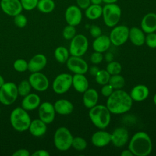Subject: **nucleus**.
<instances>
[{"mask_svg":"<svg viewBox=\"0 0 156 156\" xmlns=\"http://www.w3.org/2000/svg\"><path fill=\"white\" fill-rule=\"evenodd\" d=\"M41 104L40 96L35 93H29L23 97L21 101V107L26 111L37 108Z\"/></svg>","mask_w":156,"mask_h":156,"instance_id":"nucleus-20","label":"nucleus"},{"mask_svg":"<svg viewBox=\"0 0 156 156\" xmlns=\"http://www.w3.org/2000/svg\"><path fill=\"white\" fill-rule=\"evenodd\" d=\"M144 32L141 29L137 27H132L129 29V38L133 44L141 46L145 43Z\"/></svg>","mask_w":156,"mask_h":156,"instance_id":"nucleus-25","label":"nucleus"},{"mask_svg":"<svg viewBox=\"0 0 156 156\" xmlns=\"http://www.w3.org/2000/svg\"><path fill=\"white\" fill-rule=\"evenodd\" d=\"M145 43L151 48H156V34L155 32L147 34L145 37Z\"/></svg>","mask_w":156,"mask_h":156,"instance_id":"nucleus-40","label":"nucleus"},{"mask_svg":"<svg viewBox=\"0 0 156 156\" xmlns=\"http://www.w3.org/2000/svg\"><path fill=\"white\" fill-rule=\"evenodd\" d=\"M128 149L136 156H147L152 149V143L149 135L143 131L138 132L131 138Z\"/></svg>","mask_w":156,"mask_h":156,"instance_id":"nucleus-2","label":"nucleus"},{"mask_svg":"<svg viewBox=\"0 0 156 156\" xmlns=\"http://www.w3.org/2000/svg\"><path fill=\"white\" fill-rule=\"evenodd\" d=\"M13 156H29L30 155L29 151L26 149H20L15 151L13 154Z\"/></svg>","mask_w":156,"mask_h":156,"instance_id":"nucleus-45","label":"nucleus"},{"mask_svg":"<svg viewBox=\"0 0 156 156\" xmlns=\"http://www.w3.org/2000/svg\"><path fill=\"white\" fill-rule=\"evenodd\" d=\"M153 100H154V104H155V105H156V93L155 94V95H154V96Z\"/></svg>","mask_w":156,"mask_h":156,"instance_id":"nucleus-53","label":"nucleus"},{"mask_svg":"<svg viewBox=\"0 0 156 156\" xmlns=\"http://www.w3.org/2000/svg\"><path fill=\"white\" fill-rule=\"evenodd\" d=\"M133 104L130 94L120 89L115 90L108 97L106 106L111 113L119 115L124 113L130 110Z\"/></svg>","mask_w":156,"mask_h":156,"instance_id":"nucleus-1","label":"nucleus"},{"mask_svg":"<svg viewBox=\"0 0 156 156\" xmlns=\"http://www.w3.org/2000/svg\"><path fill=\"white\" fill-rule=\"evenodd\" d=\"M28 80L32 88L37 91H44L49 87V82L48 77L40 71L32 73Z\"/></svg>","mask_w":156,"mask_h":156,"instance_id":"nucleus-11","label":"nucleus"},{"mask_svg":"<svg viewBox=\"0 0 156 156\" xmlns=\"http://www.w3.org/2000/svg\"><path fill=\"white\" fill-rule=\"evenodd\" d=\"M77 6H78L80 9L85 10L90 4V0H76Z\"/></svg>","mask_w":156,"mask_h":156,"instance_id":"nucleus-44","label":"nucleus"},{"mask_svg":"<svg viewBox=\"0 0 156 156\" xmlns=\"http://www.w3.org/2000/svg\"><path fill=\"white\" fill-rule=\"evenodd\" d=\"M13 22L16 26L20 28H23L27 25V19L24 15L20 13L13 16Z\"/></svg>","mask_w":156,"mask_h":156,"instance_id":"nucleus-38","label":"nucleus"},{"mask_svg":"<svg viewBox=\"0 0 156 156\" xmlns=\"http://www.w3.org/2000/svg\"><path fill=\"white\" fill-rule=\"evenodd\" d=\"M88 41L83 34H76L71 40L69 52L73 56L81 57L87 51Z\"/></svg>","mask_w":156,"mask_h":156,"instance_id":"nucleus-8","label":"nucleus"},{"mask_svg":"<svg viewBox=\"0 0 156 156\" xmlns=\"http://www.w3.org/2000/svg\"><path fill=\"white\" fill-rule=\"evenodd\" d=\"M28 130L32 135L36 137H40L44 135L46 132V124L40 119L31 120Z\"/></svg>","mask_w":156,"mask_h":156,"instance_id":"nucleus-21","label":"nucleus"},{"mask_svg":"<svg viewBox=\"0 0 156 156\" xmlns=\"http://www.w3.org/2000/svg\"><path fill=\"white\" fill-rule=\"evenodd\" d=\"M5 83V80L3 78V77L0 74V87L4 85V83Z\"/></svg>","mask_w":156,"mask_h":156,"instance_id":"nucleus-52","label":"nucleus"},{"mask_svg":"<svg viewBox=\"0 0 156 156\" xmlns=\"http://www.w3.org/2000/svg\"><path fill=\"white\" fill-rule=\"evenodd\" d=\"M54 57L55 60L60 63H66L69 58V52L64 46H58L54 51Z\"/></svg>","mask_w":156,"mask_h":156,"instance_id":"nucleus-30","label":"nucleus"},{"mask_svg":"<svg viewBox=\"0 0 156 156\" xmlns=\"http://www.w3.org/2000/svg\"><path fill=\"white\" fill-rule=\"evenodd\" d=\"M99 94L98 91L93 88H88L83 95V103L87 108H91L95 106L98 101Z\"/></svg>","mask_w":156,"mask_h":156,"instance_id":"nucleus-27","label":"nucleus"},{"mask_svg":"<svg viewBox=\"0 0 156 156\" xmlns=\"http://www.w3.org/2000/svg\"><path fill=\"white\" fill-rule=\"evenodd\" d=\"M55 112L59 115H67L71 114L74 109L72 102L65 99L56 101L54 104Z\"/></svg>","mask_w":156,"mask_h":156,"instance_id":"nucleus-24","label":"nucleus"},{"mask_svg":"<svg viewBox=\"0 0 156 156\" xmlns=\"http://www.w3.org/2000/svg\"><path fill=\"white\" fill-rule=\"evenodd\" d=\"M113 91H114V89L113 88V87L109 83H107L103 85L101 91V94L104 96L108 98L112 94Z\"/></svg>","mask_w":156,"mask_h":156,"instance_id":"nucleus-43","label":"nucleus"},{"mask_svg":"<svg viewBox=\"0 0 156 156\" xmlns=\"http://www.w3.org/2000/svg\"><path fill=\"white\" fill-rule=\"evenodd\" d=\"M47 64V58L43 54H37L28 62V69L31 73L39 72Z\"/></svg>","mask_w":156,"mask_h":156,"instance_id":"nucleus-17","label":"nucleus"},{"mask_svg":"<svg viewBox=\"0 0 156 156\" xmlns=\"http://www.w3.org/2000/svg\"><path fill=\"white\" fill-rule=\"evenodd\" d=\"M111 44L112 43L108 36L105 35H101L98 37L95 38L93 42L92 46L94 51L102 53L109 49Z\"/></svg>","mask_w":156,"mask_h":156,"instance_id":"nucleus-23","label":"nucleus"},{"mask_svg":"<svg viewBox=\"0 0 156 156\" xmlns=\"http://www.w3.org/2000/svg\"><path fill=\"white\" fill-rule=\"evenodd\" d=\"M10 122L15 130L22 132L28 130L31 119L26 110L22 107H16L10 113Z\"/></svg>","mask_w":156,"mask_h":156,"instance_id":"nucleus-4","label":"nucleus"},{"mask_svg":"<svg viewBox=\"0 0 156 156\" xmlns=\"http://www.w3.org/2000/svg\"><path fill=\"white\" fill-rule=\"evenodd\" d=\"M92 144L98 147L107 146L111 142V133L104 130L94 132L91 138Z\"/></svg>","mask_w":156,"mask_h":156,"instance_id":"nucleus-19","label":"nucleus"},{"mask_svg":"<svg viewBox=\"0 0 156 156\" xmlns=\"http://www.w3.org/2000/svg\"><path fill=\"white\" fill-rule=\"evenodd\" d=\"M55 4L54 0H38L37 9L43 13H50L54 11Z\"/></svg>","mask_w":156,"mask_h":156,"instance_id":"nucleus-29","label":"nucleus"},{"mask_svg":"<svg viewBox=\"0 0 156 156\" xmlns=\"http://www.w3.org/2000/svg\"><path fill=\"white\" fill-rule=\"evenodd\" d=\"M90 35L93 38H97L102 35V30L100 27L97 25H91L90 27Z\"/></svg>","mask_w":156,"mask_h":156,"instance_id":"nucleus-42","label":"nucleus"},{"mask_svg":"<svg viewBox=\"0 0 156 156\" xmlns=\"http://www.w3.org/2000/svg\"><path fill=\"white\" fill-rule=\"evenodd\" d=\"M103 2L105 4H112V3H116L119 0H102Z\"/></svg>","mask_w":156,"mask_h":156,"instance_id":"nucleus-51","label":"nucleus"},{"mask_svg":"<svg viewBox=\"0 0 156 156\" xmlns=\"http://www.w3.org/2000/svg\"><path fill=\"white\" fill-rule=\"evenodd\" d=\"M141 29L146 34L156 31V13L149 12L146 13L141 21Z\"/></svg>","mask_w":156,"mask_h":156,"instance_id":"nucleus-18","label":"nucleus"},{"mask_svg":"<svg viewBox=\"0 0 156 156\" xmlns=\"http://www.w3.org/2000/svg\"><path fill=\"white\" fill-rule=\"evenodd\" d=\"M103 60V55L101 52L94 51L90 56V61L94 65L99 64Z\"/></svg>","mask_w":156,"mask_h":156,"instance_id":"nucleus-41","label":"nucleus"},{"mask_svg":"<svg viewBox=\"0 0 156 156\" xmlns=\"http://www.w3.org/2000/svg\"><path fill=\"white\" fill-rule=\"evenodd\" d=\"M73 136L69 130L65 127H60L54 135V143L55 147L59 151L68 150L72 144Z\"/></svg>","mask_w":156,"mask_h":156,"instance_id":"nucleus-6","label":"nucleus"},{"mask_svg":"<svg viewBox=\"0 0 156 156\" xmlns=\"http://www.w3.org/2000/svg\"><path fill=\"white\" fill-rule=\"evenodd\" d=\"M121 156H133V153L128 149H125L122 151L121 153Z\"/></svg>","mask_w":156,"mask_h":156,"instance_id":"nucleus-48","label":"nucleus"},{"mask_svg":"<svg viewBox=\"0 0 156 156\" xmlns=\"http://www.w3.org/2000/svg\"><path fill=\"white\" fill-rule=\"evenodd\" d=\"M111 75L105 69H100L95 76L96 82L101 85L108 83Z\"/></svg>","mask_w":156,"mask_h":156,"instance_id":"nucleus-32","label":"nucleus"},{"mask_svg":"<svg viewBox=\"0 0 156 156\" xmlns=\"http://www.w3.org/2000/svg\"><path fill=\"white\" fill-rule=\"evenodd\" d=\"M13 66L15 71L23 73L28 69V62L24 59L18 58L13 62Z\"/></svg>","mask_w":156,"mask_h":156,"instance_id":"nucleus-36","label":"nucleus"},{"mask_svg":"<svg viewBox=\"0 0 156 156\" xmlns=\"http://www.w3.org/2000/svg\"><path fill=\"white\" fill-rule=\"evenodd\" d=\"M121 9L116 3L105 4L102 7V16L104 24L110 27H113L119 23L121 17Z\"/></svg>","mask_w":156,"mask_h":156,"instance_id":"nucleus-5","label":"nucleus"},{"mask_svg":"<svg viewBox=\"0 0 156 156\" xmlns=\"http://www.w3.org/2000/svg\"><path fill=\"white\" fill-rule=\"evenodd\" d=\"M73 76L68 73H61L55 77L52 82V90L58 94L65 93L72 86Z\"/></svg>","mask_w":156,"mask_h":156,"instance_id":"nucleus-10","label":"nucleus"},{"mask_svg":"<svg viewBox=\"0 0 156 156\" xmlns=\"http://www.w3.org/2000/svg\"><path fill=\"white\" fill-rule=\"evenodd\" d=\"M23 9L26 11H31L35 9L38 0H20Z\"/></svg>","mask_w":156,"mask_h":156,"instance_id":"nucleus-39","label":"nucleus"},{"mask_svg":"<svg viewBox=\"0 0 156 156\" xmlns=\"http://www.w3.org/2000/svg\"><path fill=\"white\" fill-rule=\"evenodd\" d=\"M149 94V90L147 87L144 85H138L131 90L129 94L133 101L140 102L147 99Z\"/></svg>","mask_w":156,"mask_h":156,"instance_id":"nucleus-22","label":"nucleus"},{"mask_svg":"<svg viewBox=\"0 0 156 156\" xmlns=\"http://www.w3.org/2000/svg\"><path fill=\"white\" fill-rule=\"evenodd\" d=\"M18 96L17 85L12 82H5L0 87V102L9 105L15 102Z\"/></svg>","mask_w":156,"mask_h":156,"instance_id":"nucleus-7","label":"nucleus"},{"mask_svg":"<svg viewBox=\"0 0 156 156\" xmlns=\"http://www.w3.org/2000/svg\"><path fill=\"white\" fill-rule=\"evenodd\" d=\"M87 146V143L86 140L80 136L73 137L71 147H73L74 149L81 151L85 149Z\"/></svg>","mask_w":156,"mask_h":156,"instance_id":"nucleus-34","label":"nucleus"},{"mask_svg":"<svg viewBox=\"0 0 156 156\" xmlns=\"http://www.w3.org/2000/svg\"><path fill=\"white\" fill-rule=\"evenodd\" d=\"M65 19L68 24L76 27L82 20L81 9L76 5L68 6L65 12Z\"/></svg>","mask_w":156,"mask_h":156,"instance_id":"nucleus-15","label":"nucleus"},{"mask_svg":"<svg viewBox=\"0 0 156 156\" xmlns=\"http://www.w3.org/2000/svg\"><path fill=\"white\" fill-rule=\"evenodd\" d=\"M0 7L5 14L12 17L23 10L20 0H1Z\"/></svg>","mask_w":156,"mask_h":156,"instance_id":"nucleus-14","label":"nucleus"},{"mask_svg":"<svg viewBox=\"0 0 156 156\" xmlns=\"http://www.w3.org/2000/svg\"><path fill=\"white\" fill-rule=\"evenodd\" d=\"M106 70L111 76L119 74L122 70V66L118 62L112 61L108 62L106 67Z\"/></svg>","mask_w":156,"mask_h":156,"instance_id":"nucleus-35","label":"nucleus"},{"mask_svg":"<svg viewBox=\"0 0 156 156\" xmlns=\"http://www.w3.org/2000/svg\"><path fill=\"white\" fill-rule=\"evenodd\" d=\"M129 29L125 25H118L113 27L110 34L111 43L114 46H119L124 44L129 39Z\"/></svg>","mask_w":156,"mask_h":156,"instance_id":"nucleus-9","label":"nucleus"},{"mask_svg":"<svg viewBox=\"0 0 156 156\" xmlns=\"http://www.w3.org/2000/svg\"><path fill=\"white\" fill-rule=\"evenodd\" d=\"M88 115L92 123L100 129L106 128L110 122L111 113L106 105L96 104L90 108Z\"/></svg>","mask_w":156,"mask_h":156,"instance_id":"nucleus-3","label":"nucleus"},{"mask_svg":"<svg viewBox=\"0 0 156 156\" xmlns=\"http://www.w3.org/2000/svg\"><path fill=\"white\" fill-rule=\"evenodd\" d=\"M32 87L28 80H23L17 85V90L18 95L21 96H25L29 94L31 90Z\"/></svg>","mask_w":156,"mask_h":156,"instance_id":"nucleus-33","label":"nucleus"},{"mask_svg":"<svg viewBox=\"0 0 156 156\" xmlns=\"http://www.w3.org/2000/svg\"><path fill=\"white\" fill-rule=\"evenodd\" d=\"M129 137V132L126 128L117 127L111 133V142L115 146L121 147L127 143Z\"/></svg>","mask_w":156,"mask_h":156,"instance_id":"nucleus-16","label":"nucleus"},{"mask_svg":"<svg viewBox=\"0 0 156 156\" xmlns=\"http://www.w3.org/2000/svg\"><path fill=\"white\" fill-rule=\"evenodd\" d=\"M105 58L107 62H110L112 61H113V55L112 54V53L111 52H107L105 55Z\"/></svg>","mask_w":156,"mask_h":156,"instance_id":"nucleus-49","label":"nucleus"},{"mask_svg":"<svg viewBox=\"0 0 156 156\" xmlns=\"http://www.w3.org/2000/svg\"><path fill=\"white\" fill-rule=\"evenodd\" d=\"M66 63L68 69L74 74H84L88 70L87 63L80 57L71 55L69 57Z\"/></svg>","mask_w":156,"mask_h":156,"instance_id":"nucleus-12","label":"nucleus"},{"mask_svg":"<svg viewBox=\"0 0 156 156\" xmlns=\"http://www.w3.org/2000/svg\"><path fill=\"white\" fill-rule=\"evenodd\" d=\"M91 4H95V5H101L102 2H103L102 0H90Z\"/></svg>","mask_w":156,"mask_h":156,"instance_id":"nucleus-50","label":"nucleus"},{"mask_svg":"<svg viewBox=\"0 0 156 156\" xmlns=\"http://www.w3.org/2000/svg\"><path fill=\"white\" fill-rule=\"evenodd\" d=\"M102 7L101 5L90 4L86 9L85 15L87 18L90 20H95L102 16Z\"/></svg>","mask_w":156,"mask_h":156,"instance_id":"nucleus-28","label":"nucleus"},{"mask_svg":"<svg viewBox=\"0 0 156 156\" xmlns=\"http://www.w3.org/2000/svg\"><path fill=\"white\" fill-rule=\"evenodd\" d=\"M108 83L113 87L114 90H120L122 89L125 85V79L119 74L112 75L110 76Z\"/></svg>","mask_w":156,"mask_h":156,"instance_id":"nucleus-31","label":"nucleus"},{"mask_svg":"<svg viewBox=\"0 0 156 156\" xmlns=\"http://www.w3.org/2000/svg\"><path fill=\"white\" fill-rule=\"evenodd\" d=\"M62 35L65 40H71L76 35V29L75 26L68 24L64 27Z\"/></svg>","mask_w":156,"mask_h":156,"instance_id":"nucleus-37","label":"nucleus"},{"mask_svg":"<svg viewBox=\"0 0 156 156\" xmlns=\"http://www.w3.org/2000/svg\"><path fill=\"white\" fill-rule=\"evenodd\" d=\"M99 68L96 66H93L90 69V73L91 76H95L99 71Z\"/></svg>","mask_w":156,"mask_h":156,"instance_id":"nucleus-47","label":"nucleus"},{"mask_svg":"<svg viewBox=\"0 0 156 156\" xmlns=\"http://www.w3.org/2000/svg\"><path fill=\"white\" fill-rule=\"evenodd\" d=\"M32 156H49V153L44 149H39L34 152L32 154Z\"/></svg>","mask_w":156,"mask_h":156,"instance_id":"nucleus-46","label":"nucleus"},{"mask_svg":"<svg viewBox=\"0 0 156 156\" xmlns=\"http://www.w3.org/2000/svg\"><path fill=\"white\" fill-rule=\"evenodd\" d=\"M72 85L79 93H84L89 87L88 79L82 74H75L73 76Z\"/></svg>","mask_w":156,"mask_h":156,"instance_id":"nucleus-26","label":"nucleus"},{"mask_svg":"<svg viewBox=\"0 0 156 156\" xmlns=\"http://www.w3.org/2000/svg\"><path fill=\"white\" fill-rule=\"evenodd\" d=\"M38 108L39 119H40L46 124H51L53 122L56 112L52 104L48 101L43 102L40 104Z\"/></svg>","mask_w":156,"mask_h":156,"instance_id":"nucleus-13","label":"nucleus"}]
</instances>
